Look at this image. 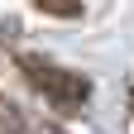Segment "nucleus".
Listing matches in <instances>:
<instances>
[{
	"mask_svg": "<svg viewBox=\"0 0 134 134\" xmlns=\"http://www.w3.org/2000/svg\"><path fill=\"white\" fill-rule=\"evenodd\" d=\"M19 72L29 77V86L38 91L53 110H62V115H77L81 105H86V96H91V81L81 77V72H67V67L48 62V58L24 53V58H19Z\"/></svg>",
	"mask_w": 134,
	"mask_h": 134,
	"instance_id": "f257e3e1",
	"label": "nucleus"
},
{
	"mask_svg": "<svg viewBox=\"0 0 134 134\" xmlns=\"http://www.w3.org/2000/svg\"><path fill=\"white\" fill-rule=\"evenodd\" d=\"M34 5L48 10V14H62V19H67V14H77V10H81V0H34Z\"/></svg>",
	"mask_w": 134,
	"mask_h": 134,
	"instance_id": "f03ea898",
	"label": "nucleus"
}]
</instances>
